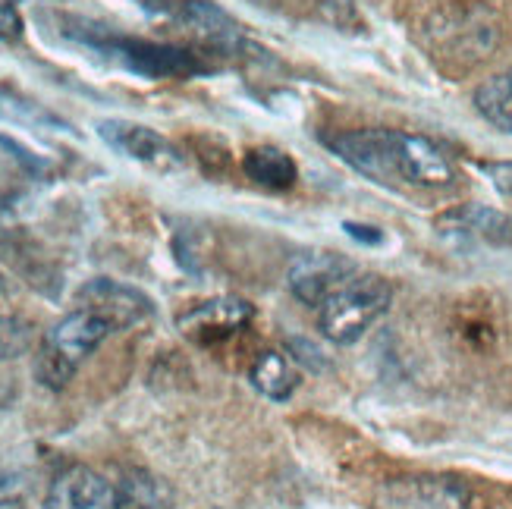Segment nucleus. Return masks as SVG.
I'll return each mask as SVG.
<instances>
[{
	"label": "nucleus",
	"instance_id": "39448f33",
	"mask_svg": "<svg viewBox=\"0 0 512 509\" xmlns=\"http://www.w3.org/2000/svg\"><path fill=\"white\" fill-rule=\"evenodd\" d=\"M425 38L431 44L434 57L472 66V63H481L484 57H491V51L497 48L500 22L481 4L447 7V10H437L428 19Z\"/></svg>",
	"mask_w": 512,
	"mask_h": 509
},
{
	"label": "nucleus",
	"instance_id": "dca6fc26",
	"mask_svg": "<svg viewBox=\"0 0 512 509\" xmlns=\"http://www.w3.org/2000/svg\"><path fill=\"white\" fill-rule=\"evenodd\" d=\"M249 381L261 396H267V400L286 403L299 387V374L280 352H261L249 371Z\"/></svg>",
	"mask_w": 512,
	"mask_h": 509
},
{
	"label": "nucleus",
	"instance_id": "0eeeda50",
	"mask_svg": "<svg viewBox=\"0 0 512 509\" xmlns=\"http://www.w3.org/2000/svg\"><path fill=\"white\" fill-rule=\"evenodd\" d=\"M95 129H98V136L107 148H114L117 154H123V158L145 164L151 170L170 173V170H180L186 164L180 148H176L173 142H167L161 132H154L145 123L110 117V120H98Z\"/></svg>",
	"mask_w": 512,
	"mask_h": 509
},
{
	"label": "nucleus",
	"instance_id": "f257e3e1",
	"mask_svg": "<svg viewBox=\"0 0 512 509\" xmlns=\"http://www.w3.org/2000/svg\"><path fill=\"white\" fill-rule=\"evenodd\" d=\"M324 145L352 170L374 183H403L418 189H443L456 180L450 154L425 136L399 129H352L327 136Z\"/></svg>",
	"mask_w": 512,
	"mask_h": 509
},
{
	"label": "nucleus",
	"instance_id": "a211bd4d",
	"mask_svg": "<svg viewBox=\"0 0 512 509\" xmlns=\"http://www.w3.org/2000/svg\"><path fill=\"white\" fill-rule=\"evenodd\" d=\"M0 117L16 120V123H32L41 129H54V132H73L70 123H63L51 110H44L41 104L22 98L16 92H0Z\"/></svg>",
	"mask_w": 512,
	"mask_h": 509
},
{
	"label": "nucleus",
	"instance_id": "20e7f679",
	"mask_svg": "<svg viewBox=\"0 0 512 509\" xmlns=\"http://www.w3.org/2000/svg\"><path fill=\"white\" fill-rule=\"evenodd\" d=\"M390 299L393 290L384 277L355 274L321 305V334L337 346L359 343L377 324V318H384Z\"/></svg>",
	"mask_w": 512,
	"mask_h": 509
},
{
	"label": "nucleus",
	"instance_id": "b1692460",
	"mask_svg": "<svg viewBox=\"0 0 512 509\" xmlns=\"http://www.w3.org/2000/svg\"><path fill=\"white\" fill-rule=\"evenodd\" d=\"M481 173L487 176V180L494 183L497 192L503 195H512V161H487V164H478Z\"/></svg>",
	"mask_w": 512,
	"mask_h": 509
},
{
	"label": "nucleus",
	"instance_id": "423d86ee",
	"mask_svg": "<svg viewBox=\"0 0 512 509\" xmlns=\"http://www.w3.org/2000/svg\"><path fill=\"white\" fill-rule=\"evenodd\" d=\"M469 503V484L453 475H403L374 497V509H469Z\"/></svg>",
	"mask_w": 512,
	"mask_h": 509
},
{
	"label": "nucleus",
	"instance_id": "6e6552de",
	"mask_svg": "<svg viewBox=\"0 0 512 509\" xmlns=\"http://www.w3.org/2000/svg\"><path fill=\"white\" fill-rule=\"evenodd\" d=\"M76 305L104 318L110 324V330L136 327L154 315V302L142 290H136V286H129V283H120V280H110V277H95L85 286H79Z\"/></svg>",
	"mask_w": 512,
	"mask_h": 509
},
{
	"label": "nucleus",
	"instance_id": "6ab92c4d",
	"mask_svg": "<svg viewBox=\"0 0 512 509\" xmlns=\"http://www.w3.org/2000/svg\"><path fill=\"white\" fill-rule=\"evenodd\" d=\"M35 346V327L16 315H0V362L26 356Z\"/></svg>",
	"mask_w": 512,
	"mask_h": 509
},
{
	"label": "nucleus",
	"instance_id": "412c9836",
	"mask_svg": "<svg viewBox=\"0 0 512 509\" xmlns=\"http://www.w3.org/2000/svg\"><path fill=\"white\" fill-rule=\"evenodd\" d=\"M286 349L293 352V362H299V365H305V368H311V371H324V368H327L324 352H321L315 343H308V340L296 337V340H286Z\"/></svg>",
	"mask_w": 512,
	"mask_h": 509
},
{
	"label": "nucleus",
	"instance_id": "9d476101",
	"mask_svg": "<svg viewBox=\"0 0 512 509\" xmlns=\"http://www.w3.org/2000/svg\"><path fill=\"white\" fill-rule=\"evenodd\" d=\"M44 509H117V484L88 466H66L44 494Z\"/></svg>",
	"mask_w": 512,
	"mask_h": 509
},
{
	"label": "nucleus",
	"instance_id": "1a4fd4ad",
	"mask_svg": "<svg viewBox=\"0 0 512 509\" xmlns=\"http://www.w3.org/2000/svg\"><path fill=\"white\" fill-rule=\"evenodd\" d=\"M355 277V264L337 252L299 255L286 271V286L302 305L321 308L333 293Z\"/></svg>",
	"mask_w": 512,
	"mask_h": 509
},
{
	"label": "nucleus",
	"instance_id": "4be33fe9",
	"mask_svg": "<svg viewBox=\"0 0 512 509\" xmlns=\"http://www.w3.org/2000/svg\"><path fill=\"white\" fill-rule=\"evenodd\" d=\"M0 148H4V151H10L13 154V161L16 164H22V170H26V173H44V170H48V161H44V158H38V154H32L26 145H19L16 139H10V136H0Z\"/></svg>",
	"mask_w": 512,
	"mask_h": 509
},
{
	"label": "nucleus",
	"instance_id": "f3484780",
	"mask_svg": "<svg viewBox=\"0 0 512 509\" xmlns=\"http://www.w3.org/2000/svg\"><path fill=\"white\" fill-rule=\"evenodd\" d=\"M475 107L494 129L512 136V70L481 82L475 92Z\"/></svg>",
	"mask_w": 512,
	"mask_h": 509
},
{
	"label": "nucleus",
	"instance_id": "2eb2a0df",
	"mask_svg": "<svg viewBox=\"0 0 512 509\" xmlns=\"http://www.w3.org/2000/svg\"><path fill=\"white\" fill-rule=\"evenodd\" d=\"M114 484L117 509H170L173 503V491L167 488V481L145 469H126Z\"/></svg>",
	"mask_w": 512,
	"mask_h": 509
},
{
	"label": "nucleus",
	"instance_id": "f8f14e48",
	"mask_svg": "<svg viewBox=\"0 0 512 509\" xmlns=\"http://www.w3.org/2000/svg\"><path fill=\"white\" fill-rule=\"evenodd\" d=\"M255 315V308L246 299H211L189 308L180 318V330L189 337H217V334H233V330L246 327Z\"/></svg>",
	"mask_w": 512,
	"mask_h": 509
},
{
	"label": "nucleus",
	"instance_id": "aec40b11",
	"mask_svg": "<svg viewBox=\"0 0 512 509\" xmlns=\"http://www.w3.org/2000/svg\"><path fill=\"white\" fill-rule=\"evenodd\" d=\"M29 500V478L22 472H0V509H22Z\"/></svg>",
	"mask_w": 512,
	"mask_h": 509
},
{
	"label": "nucleus",
	"instance_id": "5701e85b",
	"mask_svg": "<svg viewBox=\"0 0 512 509\" xmlns=\"http://www.w3.org/2000/svg\"><path fill=\"white\" fill-rule=\"evenodd\" d=\"M22 38V16L16 10V0H0V41Z\"/></svg>",
	"mask_w": 512,
	"mask_h": 509
},
{
	"label": "nucleus",
	"instance_id": "ddd939ff",
	"mask_svg": "<svg viewBox=\"0 0 512 509\" xmlns=\"http://www.w3.org/2000/svg\"><path fill=\"white\" fill-rule=\"evenodd\" d=\"M440 227L453 236H469L491 242V246H512V217L484 205H465L440 217Z\"/></svg>",
	"mask_w": 512,
	"mask_h": 509
},
{
	"label": "nucleus",
	"instance_id": "4468645a",
	"mask_svg": "<svg viewBox=\"0 0 512 509\" xmlns=\"http://www.w3.org/2000/svg\"><path fill=\"white\" fill-rule=\"evenodd\" d=\"M242 170H246V176L252 183H258L264 189H274V192L293 189L296 176H299L296 161L277 145H258V148L246 151V158H242Z\"/></svg>",
	"mask_w": 512,
	"mask_h": 509
},
{
	"label": "nucleus",
	"instance_id": "f03ea898",
	"mask_svg": "<svg viewBox=\"0 0 512 509\" xmlns=\"http://www.w3.org/2000/svg\"><path fill=\"white\" fill-rule=\"evenodd\" d=\"M79 29H63V35L82 44L92 54L104 57L107 63H117L123 70L145 76V79H189V76H202L208 73V63L186 51V48H173V44H158V41H145V38H129L117 35L104 26H92V22H76Z\"/></svg>",
	"mask_w": 512,
	"mask_h": 509
},
{
	"label": "nucleus",
	"instance_id": "9b49d317",
	"mask_svg": "<svg viewBox=\"0 0 512 509\" xmlns=\"http://www.w3.org/2000/svg\"><path fill=\"white\" fill-rule=\"evenodd\" d=\"M170 16L220 51H242L246 48L242 29L217 4H211V0H180V4L170 10Z\"/></svg>",
	"mask_w": 512,
	"mask_h": 509
},
{
	"label": "nucleus",
	"instance_id": "393cba45",
	"mask_svg": "<svg viewBox=\"0 0 512 509\" xmlns=\"http://www.w3.org/2000/svg\"><path fill=\"white\" fill-rule=\"evenodd\" d=\"M343 230L352 236V239H359V242H368V246H377V242H384V233L377 230V227H365V224H343Z\"/></svg>",
	"mask_w": 512,
	"mask_h": 509
},
{
	"label": "nucleus",
	"instance_id": "7ed1b4c3",
	"mask_svg": "<svg viewBox=\"0 0 512 509\" xmlns=\"http://www.w3.org/2000/svg\"><path fill=\"white\" fill-rule=\"evenodd\" d=\"M110 324L98 318L95 312H76L63 315L48 334L41 337L35 352V378L48 390H63L76 378L79 365L107 340Z\"/></svg>",
	"mask_w": 512,
	"mask_h": 509
}]
</instances>
